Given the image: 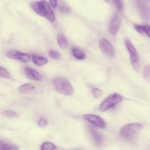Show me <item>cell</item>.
Returning a JSON list of instances; mask_svg holds the SVG:
<instances>
[{"instance_id":"cell-1","label":"cell","mask_w":150,"mask_h":150,"mask_svg":"<svg viewBox=\"0 0 150 150\" xmlns=\"http://www.w3.org/2000/svg\"><path fill=\"white\" fill-rule=\"evenodd\" d=\"M32 9L38 15L46 18L51 22H54L56 19L54 13L52 8V6L49 2L45 0L40 1H36L30 4Z\"/></svg>"},{"instance_id":"cell-2","label":"cell","mask_w":150,"mask_h":150,"mask_svg":"<svg viewBox=\"0 0 150 150\" xmlns=\"http://www.w3.org/2000/svg\"><path fill=\"white\" fill-rule=\"evenodd\" d=\"M53 85L58 92L64 96H71L74 93V90L71 84L64 78L59 77L53 80Z\"/></svg>"},{"instance_id":"cell-3","label":"cell","mask_w":150,"mask_h":150,"mask_svg":"<svg viewBox=\"0 0 150 150\" xmlns=\"http://www.w3.org/2000/svg\"><path fill=\"white\" fill-rule=\"evenodd\" d=\"M122 100L123 97L121 94L117 93H113L101 102L99 106V110L101 112H104L121 102Z\"/></svg>"},{"instance_id":"cell-4","label":"cell","mask_w":150,"mask_h":150,"mask_svg":"<svg viewBox=\"0 0 150 150\" xmlns=\"http://www.w3.org/2000/svg\"><path fill=\"white\" fill-rule=\"evenodd\" d=\"M139 123H130L122 127L120 130V135L123 137L129 138L137 134L142 128Z\"/></svg>"},{"instance_id":"cell-5","label":"cell","mask_w":150,"mask_h":150,"mask_svg":"<svg viewBox=\"0 0 150 150\" xmlns=\"http://www.w3.org/2000/svg\"><path fill=\"white\" fill-rule=\"evenodd\" d=\"M135 2L142 18L146 21H150V6L144 0H135Z\"/></svg>"},{"instance_id":"cell-6","label":"cell","mask_w":150,"mask_h":150,"mask_svg":"<svg viewBox=\"0 0 150 150\" xmlns=\"http://www.w3.org/2000/svg\"><path fill=\"white\" fill-rule=\"evenodd\" d=\"M6 56L9 58L18 60L23 63H28L30 60V56L28 54L14 50H9L6 53Z\"/></svg>"},{"instance_id":"cell-7","label":"cell","mask_w":150,"mask_h":150,"mask_svg":"<svg viewBox=\"0 0 150 150\" xmlns=\"http://www.w3.org/2000/svg\"><path fill=\"white\" fill-rule=\"evenodd\" d=\"M99 46L103 53L107 56H114V49L111 43L105 38H102L99 42Z\"/></svg>"},{"instance_id":"cell-8","label":"cell","mask_w":150,"mask_h":150,"mask_svg":"<svg viewBox=\"0 0 150 150\" xmlns=\"http://www.w3.org/2000/svg\"><path fill=\"white\" fill-rule=\"evenodd\" d=\"M83 118L96 127L103 128L105 126L104 120L100 116L96 114H84Z\"/></svg>"},{"instance_id":"cell-9","label":"cell","mask_w":150,"mask_h":150,"mask_svg":"<svg viewBox=\"0 0 150 150\" xmlns=\"http://www.w3.org/2000/svg\"><path fill=\"white\" fill-rule=\"evenodd\" d=\"M120 26V18L119 16L117 13H115L112 18L109 24V30L110 33L113 35H115L119 30Z\"/></svg>"},{"instance_id":"cell-10","label":"cell","mask_w":150,"mask_h":150,"mask_svg":"<svg viewBox=\"0 0 150 150\" xmlns=\"http://www.w3.org/2000/svg\"><path fill=\"white\" fill-rule=\"evenodd\" d=\"M25 72L26 76L29 79H30L32 80H34L36 81H41L42 80V77L41 74L32 68H30L29 67H25Z\"/></svg>"},{"instance_id":"cell-11","label":"cell","mask_w":150,"mask_h":150,"mask_svg":"<svg viewBox=\"0 0 150 150\" xmlns=\"http://www.w3.org/2000/svg\"><path fill=\"white\" fill-rule=\"evenodd\" d=\"M18 91L20 93H33L36 91L35 87L30 83H26L21 85L18 88Z\"/></svg>"},{"instance_id":"cell-12","label":"cell","mask_w":150,"mask_h":150,"mask_svg":"<svg viewBox=\"0 0 150 150\" xmlns=\"http://www.w3.org/2000/svg\"><path fill=\"white\" fill-rule=\"evenodd\" d=\"M135 29L140 34H145L150 39V25H134Z\"/></svg>"},{"instance_id":"cell-13","label":"cell","mask_w":150,"mask_h":150,"mask_svg":"<svg viewBox=\"0 0 150 150\" xmlns=\"http://www.w3.org/2000/svg\"><path fill=\"white\" fill-rule=\"evenodd\" d=\"M89 131H90L91 137H92L93 139L94 140L95 144L97 145H101L103 142V138H102V137L100 135V134L99 132H98L96 129L93 128L91 127H90Z\"/></svg>"},{"instance_id":"cell-14","label":"cell","mask_w":150,"mask_h":150,"mask_svg":"<svg viewBox=\"0 0 150 150\" xmlns=\"http://www.w3.org/2000/svg\"><path fill=\"white\" fill-rule=\"evenodd\" d=\"M57 41L59 46L61 49H65L69 45L68 39L62 33H59L57 36Z\"/></svg>"},{"instance_id":"cell-15","label":"cell","mask_w":150,"mask_h":150,"mask_svg":"<svg viewBox=\"0 0 150 150\" xmlns=\"http://www.w3.org/2000/svg\"><path fill=\"white\" fill-rule=\"evenodd\" d=\"M32 60L33 63L38 66H42L48 62V60L46 57L36 54L32 55Z\"/></svg>"},{"instance_id":"cell-16","label":"cell","mask_w":150,"mask_h":150,"mask_svg":"<svg viewBox=\"0 0 150 150\" xmlns=\"http://www.w3.org/2000/svg\"><path fill=\"white\" fill-rule=\"evenodd\" d=\"M73 56L78 60H83L86 58V53L78 47H73L71 50Z\"/></svg>"},{"instance_id":"cell-17","label":"cell","mask_w":150,"mask_h":150,"mask_svg":"<svg viewBox=\"0 0 150 150\" xmlns=\"http://www.w3.org/2000/svg\"><path fill=\"white\" fill-rule=\"evenodd\" d=\"M129 58L133 67L135 69H137L139 67V58L138 54H129Z\"/></svg>"},{"instance_id":"cell-18","label":"cell","mask_w":150,"mask_h":150,"mask_svg":"<svg viewBox=\"0 0 150 150\" xmlns=\"http://www.w3.org/2000/svg\"><path fill=\"white\" fill-rule=\"evenodd\" d=\"M125 44L129 54H138L137 49L129 40L126 39L125 40Z\"/></svg>"},{"instance_id":"cell-19","label":"cell","mask_w":150,"mask_h":150,"mask_svg":"<svg viewBox=\"0 0 150 150\" xmlns=\"http://www.w3.org/2000/svg\"><path fill=\"white\" fill-rule=\"evenodd\" d=\"M41 149L46 150V149H57V146L53 143L50 142H45L42 144L40 147Z\"/></svg>"},{"instance_id":"cell-20","label":"cell","mask_w":150,"mask_h":150,"mask_svg":"<svg viewBox=\"0 0 150 150\" xmlns=\"http://www.w3.org/2000/svg\"><path fill=\"white\" fill-rule=\"evenodd\" d=\"M0 149H12V150H16L18 149V148L15 145L8 144L2 142V141H0Z\"/></svg>"},{"instance_id":"cell-21","label":"cell","mask_w":150,"mask_h":150,"mask_svg":"<svg viewBox=\"0 0 150 150\" xmlns=\"http://www.w3.org/2000/svg\"><path fill=\"white\" fill-rule=\"evenodd\" d=\"M49 56L54 60H59L61 59V54L54 50H50L49 52Z\"/></svg>"},{"instance_id":"cell-22","label":"cell","mask_w":150,"mask_h":150,"mask_svg":"<svg viewBox=\"0 0 150 150\" xmlns=\"http://www.w3.org/2000/svg\"><path fill=\"white\" fill-rule=\"evenodd\" d=\"M2 115L6 118H14L17 117L18 114L15 111L11 110H7L2 112Z\"/></svg>"},{"instance_id":"cell-23","label":"cell","mask_w":150,"mask_h":150,"mask_svg":"<svg viewBox=\"0 0 150 150\" xmlns=\"http://www.w3.org/2000/svg\"><path fill=\"white\" fill-rule=\"evenodd\" d=\"M0 77L1 78L4 79H10L11 78V74L8 72V71L2 66H1L0 69Z\"/></svg>"},{"instance_id":"cell-24","label":"cell","mask_w":150,"mask_h":150,"mask_svg":"<svg viewBox=\"0 0 150 150\" xmlns=\"http://www.w3.org/2000/svg\"><path fill=\"white\" fill-rule=\"evenodd\" d=\"M143 74L145 79L150 80V65H147L144 67Z\"/></svg>"},{"instance_id":"cell-25","label":"cell","mask_w":150,"mask_h":150,"mask_svg":"<svg viewBox=\"0 0 150 150\" xmlns=\"http://www.w3.org/2000/svg\"><path fill=\"white\" fill-rule=\"evenodd\" d=\"M91 93H92L93 96H94V97H95L96 98H99L101 96L102 91L100 88H94L91 90Z\"/></svg>"},{"instance_id":"cell-26","label":"cell","mask_w":150,"mask_h":150,"mask_svg":"<svg viewBox=\"0 0 150 150\" xmlns=\"http://www.w3.org/2000/svg\"><path fill=\"white\" fill-rule=\"evenodd\" d=\"M48 123V121L45 118V117H42L40 118L39 121H38V125L39 127H40V128H45L47 126Z\"/></svg>"},{"instance_id":"cell-27","label":"cell","mask_w":150,"mask_h":150,"mask_svg":"<svg viewBox=\"0 0 150 150\" xmlns=\"http://www.w3.org/2000/svg\"><path fill=\"white\" fill-rule=\"evenodd\" d=\"M114 4L118 11H122L123 9V4L121 0H114Z\"/></svg>"},{"instance_id":"cell-28","label":"cell","mask_w":150,"mask_h":150,"mask_svg":"<svg viewBox=\"0 0 150 150\" xmlns=\"http://www.w3.org/2000/svg\"><path fill=\"white\" fill-rule=\"evenodd\" d=\"M49 1L53 8H56L57 6V0H49Z\"/></svg>"},{"instance_id":"cell-29","label":"cell","mask_w":150,"mask_h":150,"mask_svg":"<svg viewBox=\"0 0 150 150\" xmlns=\"http://www.w3.org/2000/svg\"><path fill=\"white\" fill-rule=\"evenodd\" d=\"M61 10L63 12H64V13H66V12H69L70 11L69 9L67 7H66V6L62 7V8H61Z\"/></svg>"}]
</instances>
